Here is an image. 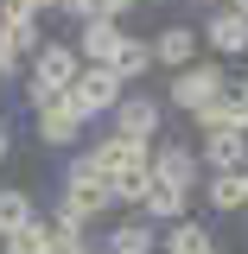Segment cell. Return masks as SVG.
Returning a JSON list of instances; mask_svg holds the SVG:
<instances>
[{"label": "cell", "instance_id": "obj_1", "mask_svg": "<svg viewBox=\"0 0 248 254\" xmlns=\"http://www.w3.org/2000/svg\"><path fill=\"white\" fill-rule=\"evenodd\" d=\"M51 216L64 222H108L115 216V190H108V172L95 165V153H77L70 165L58 172V197H51Z\"/></svg>", "mask_w": 248, "mask_h": 254}, {"label": "cell", "instance_id": "obj_2", "mask_svg": "<svg viewBox=\"0 0 248 254\" xmlns=\"http://www.w3.org/2000/svg\"><path fill=\"white\" fill-rule=\"evenodd\" d=\"M77 70H83L77 45H70V38H45V45H38V58L26 64V102H32V108H45V102L70 95Z\"/></svg>", "mask_w": 248, "mask_h": 254}, {"label": "cell", "instance_id": "obj_3", "mask_svg": "<svg viewBox=\"0 0 248 254\" xmlns=\"http://www.w3.org/2000/svg\"><path fill=\"white\" fill-rule=\"evenodd\" d=\"M236 76L223 70V58H197L191 70H172V83H165V108H178V115H197L204 102H217Z\"/></svg>", "mask_w": 248, "mask_h": 254}, {"label": "cell", "instance_id": "obj_4", "mask_svg": "<svg viewBox=\"0 0 248 254\" xmlns=\"http://www.w3.org/2000/svg\"><path fill=\"white\" fill-rule=\"evenodd\" d=\"M159 127H165V95H153V89H127L108 115V133H121L134 146H159Z\"/></svg>", "mask_w": 248, "mask_h": 254}, {"label": "cell", "instance_id": "obj_5", "mask_svg": "<svg viewBox=\"0 0 248 254\" xmlns=\"http://www.w3.org/2000/svg\"><path fill=\"white\" fill-rule=\"evenodd\" d=\"M121 95H127V83L108 70V64H83V70H77V83H70V102H77V115H83L89 127H95V121H108Z\"/></svg>", "mask_w": 248, "mask_h": 254}, {"label": "cell", "instance_id": "obj_6", "mask_svg": "<svg viewBox=\"0 0 248 254\" xmlns=\"http://www.w3.org/2000/svg\"><path fill=\"white\" fill-rule=\"evenodd\" d=\"M32 133H38L45 146H58V153H70V146H83V133H89V121L77 115V102H70V95H58V102L32 108Z\"/></svg>", "mask_w": 248, "mask_h": 254}, {"label": "cell", "instance_id": "obj_7", "mask_svg": "<svg viewBox=\"0 0 248 254\" xmlns=\"http://www.w3.org/2000/svg\"><path fill=\"white\" fill-rule=\"evenodd\" d=\"M197 38H204V51H210V58H223V64L242 58V51H248V13H236V6L223 0V6H210V13H204Z\"/></svg>", "mask_w": 248, "mask_h": 254}, {"label": "cell", "instance_id": "obj_8", "mask_svg": "<svg viewBox=\"0 0 248 254\" xmlns=\"http://www.w3.org/2000/svg\"><path fill=\"white\" fill-rule=\"evenodd\" d=\"M153 178L197 197V190H204V159H197V146H191V140H159L153 146Z\"/></svg>", "mask_w": 248, "mask_h": 254}, {"label": "cell", "instance_id": "obj_9", "mask_svg": "<svg viewBox=\"0 0 248 254\" xmlns=\"http://www.w3.org/2000/svg\"><path fill=\"white\" fill-rule=\"evenodd\" d=\"M102 248L108 254H159V229L140 210H115V216L102 222Z\"/></svg>", "mask_w": 248, "mask_h": 254}, {"label": "cell", "instance_id": "obj_10", "mask_svg": "<svg viewBox=\"0 0 248 254\" xmlns=\"http://www.w3.org/2000/svg\"><path fill=\"white\" fill-rule=\"evenodd\" d=\"M204 58V38H197V26L191 19H172V26L153 32V64L172 76V70H191V64Z\"/></svg>", "mask_w": 248, "mask_h": 254}, {"label": "cell", "instance_id": "obj_11", "mask_svg": "<svg viewBox=\"0 0 248 254\" xmlns=\"http://www.w3.org/2000/svg\"><path fill=\"white\" fill-rule=\"evenodd\" d=\"M204 210L210 216H248V178L242 172H204Z\"/></svg>", "mask_w": 248, "mask_h": 254}, {"label": "cell", "instance_id": "obj_12", "mask_svg": "<svg viewBox=\"0 0 248 254\" xmlns=\"http://www.w3.org/2000/svg\"><path fill=\"white\" fill-rule=\"evenodd\" d=\"M89 153H95V165H102L108 178H121V172H147V165H153V146H134V140L108 133V127H102V140H95Z\"/></svg>", "mask_w": 248, "mask_h": 254}, {"label": "cell", "instance_id": "obj_13", "mask_svg": "<svg viewBox=\"0 0 248 254\" xmlns=\"http://www.w3.org/2000/svg\"><path fill=\"white\" fill-rule=\"evenodd\" d=\"M121 38H127V26H115V19H83L70 45H77V58H83V64H115Z\"/></svg>", "mask_w": 248, "mask_h": 254}, {"label": "cell", "instance_id": "obj_14", "mask_svg": "<svg viewBox=\"0 0 248 254\" xmlns=\"http://www.w3.org/2000/svg\"><path fill=\"white\" fill-rule=\"evenodd\" d=\"M197 159H204V172H242L248 165V133H197Z\"/></svg>", "mask_w": 248, "mask_h": 254}, {"label": "cell", "instance_id": "obj_15", "mask_svg": "<svg viewBox=\"0 0 248 254\" xmlns=\"http://www.w3.org/2000/svg\"><path fill=\"white\" fill-rule=\"evenodd\" d=\"M191 127H197V133H223V127H229V133H248V102L236 89H223L217 102H204V108L191 115Z\"/></svg>", "mask_w": 248, "mask_h": 254}, {"label": "cell", "instance_id": "obj_16", "mask_svg": "<svg viewBox=\"0 0 248 254\" xmlns=\"http://www.w3.org/2000/svg\"><path fill=\"white\" fill-rule=\"evenodd\" d=\"M159 254H217V235H210L204 216L165 222V229H159Z\"/></svg>", "mask_w": 248, "mask_h": 254}, {"label": "cell", "instance_id": "obj_17", "mask_svg": "<svg viewBox=\"0 0 248 254\" xmlns=\"http://www.w3.org/2000/svg\"><path fill=\"white\" fill-rule=\"evenodd\" d=\"M140 216L153 222V229H165V222H185L191 216V190H178V185H147V197H140Z\"/></svg>", "mask_w": 248, "mask_h": 254}, {"label": "cell", "instance_id": "obj_18", "mask_svg": "<svg viewBox=\"0 0 248 254\" xmlns=\"http://www.w3.org/2000/svg\"><path fill=\"white\" fill-rule=\"evenodd\" d=\"M108 70L121 76L127 89H140V83H147V76L159 70V64H153V38H134V32H127V38H121V51H115V64H108Z\"/></svg>", "mask_w": 248, "mask_h": 254}, {"label": "cell", "instance_id": "obj_19", "mask_svg": "<svg viewBox=\"0 0 248 254\" xmlns=\"http://www.w3.org/2000/svg\"><path fill=\"white\" fill-rule=\"evenodd\" d=\"M45 210H38V197H32L26 185H0V235H13V229H26V222H38Z\"/></svg>", "mask_w": 248, "mask_h": 254}, {"label": "cell", "instance_id": "obj_20", "mask_svg": "<svg viewBox=\"0 0 248 254\" xmlns=\"http://www.w3.org/2000/svg\"><path fill=\"white\" fill-rule=\"evenodd\" d=\"M0 254H51V229H45V216L26 222V229H13V235H0Z\"/></svg>", "mask_w": 248, "mask_h": 254}, {"label": "cell", "instance_id": "obj_21", "mask_svg": "<svg viewBox=\"0 0 248 254\" xmlns=\"http://www.w3.org/2000/svg\"><path fill=\"white\" fill-rule=\"evenodd\" d=\"M45 229H51V254H89V229L83 222H64V216H45Z\"/></svg>", "mask_w": 248, "mask_h": 254}, {"label": "cell", "instance_id": "obj_22", "mask_svg": "<svg viewBox=\"0 0 248 254\" xmlns=\"http://www.w3.org/2000/svg\"><path fill=\"white\" fill-rule=\"evenodd\" d=\"M19 19H45L38 0H0V26H19Z\"/></svg>", "mask_w": 248, "mask_h": 254}, {"label": "cell", "instance_id": "obj_23", "mask_svg": "<svg viewBox=\"0 0 248 254\" xmlns=\"http://www.w3.org/2000/svg\"><path fill=\"white\" fill-rule=\"evenodd\" d=\"M13 153V133H6V115H0V159Z\"/></svg>", "mask_w": 248, "mask_h": 254}, {"label": "cell", "instance_id": "obj_24", "mask_svg": "<svg viewBox=\"0 0 248 254\" xmlns=\"http://www.w3.org/2000/svg\"><path fill=\"white\" fill-rule=\"evenodd\" d=\"M229 89H236V95H242V102H248V76H236V83H229Z\"/></svg>", "mask_w": 248, "mask_h": 254}, {"label": "cell", "instance_id": "obj_25", "mask_svg": "<svg viewBox=\"0 0 248 254\" xmlns=\"http://www.w3.org/2000/svg\"><path fill=\"white\" fill-rule=\"evenodd\" d=\"M229 6H236V13H248V0H229Z\"/></svg>", "mask_w": 248, "mask_h": 254}, {"label": "cell", "instance_id": "obj_26", "mask_svg": "<svg viewBox=\"0 0 248 254\" xmlns=\"http://www.w3.org/2000/svg\"><path fill=\"white\" fill-rule=\"evenodd\" d=\"M0 102H6V76H0Z\"/></svg>", "mask_w": 248, "mask_h": 254}, {"label": "cell", "instance_id": "obj_27", "mask_svg": "<svg viewBox=\"0 0 248 254\" xmlns=\"http://www.w3.org/2000/svg\"><path fill=\"white\" fill-rule=\"evenodd\" d=\"M89 254H108V248H102V242H95V248H89Z\"/></svg>", "mask_w": 248, "mask_h": 254}, {"label": "cell", "instance_id": "obj_28", "mask_svg": "<svg viewBox=\"0 0 248 254\" xmlns=\"http://www.w3.org/2000/svg\"><path fill=\"white\" fill-rule=\"evenodd\" d=\"M242 178H248V165H242Z\"/></svg>", "mask_w": 248, "mask_h": 254}]
</instances>
